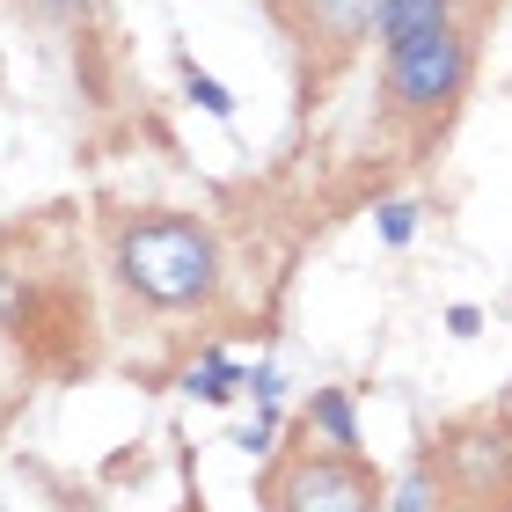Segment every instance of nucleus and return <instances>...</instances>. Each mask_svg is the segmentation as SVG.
Returning a JSON list of instances; mask_svg holds the SVG:
<instances>
[{
    "mask_svg": "<svg viewBox=\"0 0 512 512\" xmlns=\"http://www.w3.org/2000/svg\"><path fill=\"white\" fill-rule=\"evenodd\" d=\"M110 286L125 293V308L154 322L213 315L227 300V249L213 220L176 213V205H132L110 220Z\"/></svg>",
    "mask_w": 512,
    "mask_h": 512,
    "instance_id": "f257e3e1",
    "label": "nucleus"
},
{
    "mask_svg": "<svg viewBox=\"0 0 512 512\" xmlns=\"http://www.w3.org/2000/svg\"><path fill=\"white\" fill-rule=\"evenodd\" d=\"M381 110L388 125H403L410 139H439L461 103H469V81H476V37L469 22H447V30L432 37H410L395 44V52H381Z\"/></svg>",
    "mask_w": 512,
    "mask_h": 512,
    "instance_id": "f03ea898",
    "label": "nucleus"
},
{
    "mask_svg": "<svg viewBox=\"0 0 512 512\" xmlns=\"http://www.w3.org/2000/svg\"><path fill=\"white\" fill-rule=\"evenodd\" d=\"M256 505L264 512H388V483L359 454L308 439V447L271 454V469L256 476Z\"/></svg>",
    "mask_w": 512,
    "mask_h": 512,
    "instance_id": "7ed1b4c3",
    "label": "nucleus"
},
{
    "mask_svg": "<svg viewBox=\"0 0 512 512\" xmlns=\"http://www.w3.org/2000/svg\"><path fill=\"white\" fill-rule=\"evenodd\" d=\"M374 8L381 0H271V22L293 44L308 96H322V88L374 44Z\"/></svg>",
    "mask_w": 512,
    "mask_h": 512,
    "instance_id": "20e7f679",
    "label": "nucleus"
},
{
    "mask_svg": "<svg viewBox=\"0 0 512 512\" xmlns=\"http://www.w3.org/2000/svg\"><path fill=\"white\" fill-rule=\"evenodd\" d=\"M439 483L469 512H512V439L491 425H454L439 439Z\"/></svg>",
    "mask_w": 512,
    "mask_h": 512,
    "instance_id": "39448f33",
    "label": "nucleus"
},
{
    "mask_svg": "<svg viewBox=\"0 0 512 512\" xmlns=\"http://www.w3.org/2000/svg\"><path fill=\"white\" fill-rule=\"evenodd\" d=\"M447 22H461V0H381L374 8V44L395 52V44H410V37L447 30Z\"/></svg>",
    "mask_w": 512,
    "mask_h": 512,
    "instance_id": "423d86ee",
    "label": "nucleus"
},
{
    "mask_svg": "<svg viewBox=\"0 0 512 512\" xmlns=\"http://www.w3.org/2000/svg\"><path fill=\"white\" fill-rule=\"evenodd\" d=\"M300 439H315V447H337V454H359V410H352V388H315L308 410H300Z\"/></svg>",
    "mask_w": 512,
    "mask_h": 512,
    "instance_id": "0eeeda50",
    "label": "nucleus"
},
{
    "mask_svg": "<svg viewBox=\"0 0 512 512\" xmlns=\"http://www.w3.org/2000/svg\"><path fill=\"white\" fill-rule=\"evenodd\" d=\"M235 388H242V366L227 359L220 344H213V352H205V359L191 366V374H183V395H198V403H227Z\"/></svg>",
    "mask_w": 512,
    "mask_h": 512,
    "instance_id": "6e6552de",
    "label": "nucleus"
},
{
    "mask_svg": "<svg viewBox=\"0 0 512 512\" xmlns=\"http://www.w3.org/2000/svg\"><path fill=\"white\" fill-rule=\"evenodd\" d=\"M176 74H183V96H191V103L205 110V118H220V125H227V118H235V96H227V88H220L213 74H205V66H198L191 52H183V59H176Z\"/></svg>",
    "mask_w": 512,
    "mask_h": 512,
    "instance_id": "1a4fd4ad",
    "label": "nucleus"
},
{
    "mask_svg": "<svg viewBox=\"0 0 512 512\" xmlns=\"http://www.w3.org/2000/svg\"><path fill=\"white\" fill-rule=\"evenodd\" d=\"M30 300H37V286H30V271H22V264H8V256H0V330H15V337H22V322H30Z\"/></svg>",
    "mask_w": 512,
    "mask_h": 512,
    "instance_id": "9d476101",
    "label": "nucleus"
},
{
    "mask_svg": "<svg viewBox=\"0 0 512 512\" xmlns=\"http://www.w3.org/2000/svg\"><path fill=\"white\" fill-rule=\"evenodd\" d=\"M417 213H425L417 198H388L381 213H374V235H381L388 249H410V242H417Z\"/></svg>",
    "mask_w": 512,
    "mask_h": 512,
    "instance_id": "9b49d317",
    "label": "nucleus"
},
{
    "mask_svg": "<svg viewBox=\"0 0 512 512\" xmlns=\"http://www.w3.org/2000/svg\"><path fill=\"white\" fill-rule=\"evenodd\" d=\"M388 505H395V512H432V505H439L432 461H410V469H403V483H395V491H388Z\"/></svg>",
    "mask_w": 512,
    "mask_h": 512,
    "instance_id": "f8f14e48",
    "label": "nucleus"
},
{
    "mask_svg": "<svg viewBox=\"0 0 512 512\" xmlns=\"http://www.w3.org/2000/svg\"><path fill=\"white\" fill-rule=\"evenodd\" d=\"M278 425H286L278 403H256V425L235 432V447H242V454H278Z\"/></svg>",
    "mask_w": 512,
    "mask_h": 512,
    "instance_id": "ddd939ff",
    "label": "nucleus"
},
{
    "mask_svg": "<svg viewBox=\"0 0 512 512\" xmlns=\"http://www.w3.org/2000/svg\"><path fill=\"white\" fill-rule=\"evenodd\" d=\"M242 388L256 395V403H278V388H286V381H278V366H256V374H242Z\"/></svg>",
    "mask_w": 512,
    "mask_h": 512,
    "instance_id": "4468645a",
    "label": "nucleus"
},
{
    "mask_svg": "<svg viewBox=\"0 0 512 512\" xmlns=\"http://www.w3.org/2000/svg\"><path fill=\"white\" fill-rule=\"evenodd\" d=\"M447 330H454V337H476V330H483V308H469V300H454V308H447Z\"/></svg>",
    "mask_w": 512,
    "mask_h": 512,
    "instance_id": "2eb2a0df",
    "label": "nucleus"
}]
</instances>
